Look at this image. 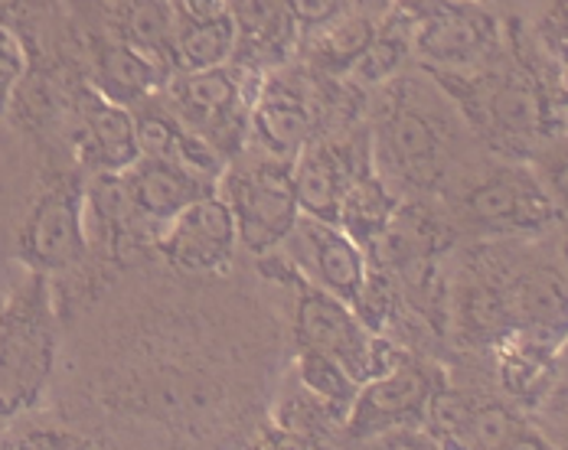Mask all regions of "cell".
I'll return each mask as SVG.
<instances>
[{"instance_id":"6da1fadb","label":"cell","mask_w":568,"mask_h":450,"mask_svg":"<svg viewBox=\"0 0 568 450\" xmlns=\"http://www.w3.org/2000/svg\"><path fill=\"white\" fill-rule=\"evenodd\" d=\"M57 362V324L47 278L33 275L0 310V418L37 405Z\"/></svg>"},{"instance_id":"7a4b0ae2","label":"cell","mask_w":568,"mask_h":450,"mask_svg":"<svg viewBox=\"0 0 568 450\" xmlns=\"http://www.w3.org/2000/svg\"><path fill=\"white\" fill-rule=\"evenodd\" d=\"M245 75L248 69L235 62L196 72H171L158 95L164 112L190 137H196L213 154L229 161L232 154L242 151L248 134L255 92H245Z\"/></svg>"},{"instance_id":"3957f363","label":"cell","mask_w":568,"mask_h":450,"mask_svg":"<svg viewBox=\"0 0 568 450\" xmlns=\"http://www.w3.org/2000/svg\"><path fill=\"white\" fill-rule=\"evenodd\" d=\"M297 284V342L341 362L346 376L359 386L396 366V352L376 330H369L349 304L324 287L294 275Z\"/></svg>"},{"instance_id":"277c9868","label":"cell","mask_w":568,"mask_h":450,"mask_svg":"<svg viewBox=\"0 0 568 450\" xmlns=\"http://www.w3.org/2000/svg\"><path fill=\"white\" fill-rule=\"evenodd\" d=\"M223 200L235 219L239 245L252 255H268L284 245L301 206L291 186V164L284 161H255L248 167H229L220 173Z\"/></svg>"},{"instance_id":"5b68a950","label":"cell","mask_w":568,"mask_h":450,"mask_svg":"<svg viewBox=\"0 0 568 450\" xmlns=\"http://www.w3.org/2000/svg\"><path fill=\"white\" fill-rule=\"evenodd\" d=\"M161 255L183 275H213L226 272L239 235L226 200L213 190L193 203H186L176 216L161 225L158 235Z\"/></svg>"},{"instance_id":"8992f818","label":"cell","mask_w":568,"mask_h":450,"mask_svg":"<svg viewBox=\"0 0 568 450\" xmlns=\"http://www.w3.org/2000/svg\"><path fill=\"white\" fill-rule=\"evenodd\" d=\"M291 245V258L301 268L297 275L311 284L324 287L343 304H356L363 284L369 278L363 245L343 228L341 223H324L314 216H301L291 235L284 238Z\"/></svg>"},{"instance_id":"52a82bcc","label":"cell","mask_w":568,"mask_h":450,"mask_svg":"<svg viewBox=\"0 0 568 450\" xmlns=\"http://www.w3.org/2000/svg\"><path fill=\"white\" fill-rule=\"evenodd\" d=\"M85 196L75 183L43 193L20 232V258L37 275L65 272L85 258Z\"/></svg>"},{"instance_id":"ba28073f","label":"cell","mask_w":568,"mask_h":450,"mask_svg":"<svg viewBox=\"0 0 568 450\" xmlns=\"http://www.w3.org/2000/svg\"><path fill=\"white\" fill-rule=\"evenodd\" d=\"M470 112L477 124L500 144H532L549 127L546 95L526 72H490L470 82Z\"/></svg>"},{"instance_id":"9c48e42d","label":"cell","mask_w":568,"mask_h":450,"mask_svg":"<svg viewBox=\"0 0 568 450\" xmlns=\"http://www.w3.org/2000/svg\"><path fill=\"white\" fill-rule=\"evenodd\" d=\"M435 395L432 376L418 366H393L366 382L353 395L346 408V434L373 438L379 431H396L408 421L425 418V408Z\"/></svg>"},{"instance_id":"30bf717a","label":"cell","mask_w":568,"mask_h":450,"mask_svg":"<svg viewBox=\"0 0 568 450\" xmlns=\"http://www.w3.org/2000/svg\"><path fill=\"white\" fill-rule=\"evenodd\" d=\"M415 47L432 65L464 75L490 59L497 47V23L480 7L445 3L422 20L415 30Z\"/></svg>"},{"instance_id":"8fae6325","label":"cell","mask_w":568,"mask_h":450,"mask_svg":"<svg viewBox=\"0 0 568 450\" xmlns=\"http://www.w3.org/2000/svg\"><path fill=\"white\" fill-rule=\"evenodd\" d=\"M226 13L235 27V65L272 69L294 53L301 17L291 0H226Z\"/></svg>"},{"instance_id":"7c38bea8","label":"cell","mask_w":568,"mask_h":450,"mask_svg":"<svg viewBox=\"0 0 568 450\" xmlns=\"http://www.w3.org/2000/svg\"><path fill=\"white\" fill-rule=\"evenodd\" d=\"M121 180L128 186V196L138 216L148 225H164L186 203L216 190V180L183 164H173V161H158V157H138L121 173Z\"/></svg>"},{"instance_id":"4fadbf2b","label":"cell","mask_w":568,"mask_h":450,"mask_svg":"<svg viewBox=\"0 0 568 450\" xmlns=\"http://www.w3.org/2000/svg\"><path fill=\"white\" fill-rule=\"evenodd\" d=\"M467 216L477 225L500 232H526L552 223L556 209L546 193L523 173H497L470 190L464 203Z\"/></svg>"},{"instance_id":"5bb4252c","label":"cell","mask_w":568,"mask_h":450,"mask_svg":"<svg viewBox=\"0 0 568 450\" xmlns=\"http://www.w3.org/2000/svg\"><path fill=\"white\" fill-rule=\"evenodd\" d=\"M248 127L258 134L268 157L291 164L297 157V151L307 141H314L317 117L301 92H294L284 82H265L252 99Z\"/></svg>"},{"instance_id":"9a60e30c","label":"cell","mask_w":568,"mask_h":450,"mask_svg":"<svg viewBox=\"0 0 568 450\" xmlns=\"http://www.w3.org/2000/svg\"><path fill=\"white\" fill-rule=\"evenodd\" d=\"M379 154L405 180L428 183L442 170L445 137L435 117L412 105H393L379 124Z\"/></svg>"},{"instance_id":"2e32d148","label":"cell","mask_w":568,"mask_h":450,"mask_svg":"<svg viewBox=\"0 0 568 450\" xmlns=\"http://www.w3.org/2000/svg\"><path fill=\"white\" fill-rule=\"evenodd\" d=\"M349 183H353V173L331 144L307 141L291 161V186H294L301 216L341 223L343 193Z\"/></svg>"},{"instance_id":"e0dca14e","label":"cell","mask_w":568,"mask_h":450,"mask_svg":"<svg viewBox=\"0 0 568 450\" xmlns=\"http://www.w3.org/2000/svg\"><path fill=\"white\" fill-rule=\"evenodd\" d=\"M82 164L95 173H124L138 157V124L128 105L109 102L105 95H92L82 124Z\"/></svg>"},{"instance_id":"ac0fdd59","label":"cell","mask_w":568,"mask_h":450,"mask_svg":"<svg viewBox=\"0 0 568 450\" xmlns=\"http://www.w3.org/2000/svg\"><path fill=\"white\" fill-rule=\"evenodd\" d=\"M168 75H171L168 62L148 57L144 50H138L124 40L105 43L95 59V92L105 95L109 102L128 105V109L154 99L164 89Z\"/></svg>"},{"instance_id":"d6986e66","label":"cell","mask_w":568,"mask_h":450,"mask_svg":"<svg viewBox=\"0 0 568 450\" xmlns=\"http://www.w3.org/2000/svg\"><path fill=\"white\" fill-rule=\"evenodd\" d=\"M235 53V27L229 13L186 23L173 20V43H171V69L176 72H196V69H213L226 65Z\"/></svg>"},{"instance_id":"ffe728a7","label":"cell","mask_w":568,"mask_h":450,"mask_svg":"<svg viewBox=\"0 0 568 450\" xmlns=\"http://www.w3.org/2000/svg\"><path fill=\"white\" fill-rule=\"evenodd\" d=\"M118 40L171 65V0H121L118 3Z\"/></svg>"},{"instance_id":"44dd1931","label":"cell","mask_w":568,"mask_h":450,"mask_svg":"<svg viewBox=\"0 0 568 450\" xmlns=\"http://www.w3.org/2000/svg\"><path fill=\"white\" fill-rule=\"evenodd\" d=\"M297 372H301V382L311 389L314 398H321L331 411L346 415L353 395H356V382L346 376L341 362H334L331 356L324 352H314V349H301L297 356Z\"/></svg>"},{"instance_id":"7402d4cb","label":"cell","mask_w":568,"mask_h":450,"mask_svg":"<svg viewBox=\"0 0 568 450\" xmlns=\"http://www.w3.org/2000/svg\"><path fill=\"white\" fill-rule=\"evenodd\" d=\"M331 20V17H327ZM376 40V30L363 17H341L324 27V37L317 40V53L327 59V65H353Z\"/></svg>"},{"instance_id":"603a6c76","label":"cell","mask_w":568,"mask_h":450,"mask_svg":"<svg viewBox=\"0 0 568 450\" xmlns=\"http://www.w3.org/2000/svg\"><path fill=\"white\" fill-rule=\"evenodd\" d=\"M20 75H23V50H20V43L13 40V33H7V30L0 27V114L7 109L10 92L17 89Z\"/></svg>"},{"instance_id":"cb8c5ba5","label":"cell","mask_w":568,"mask_h":450,"mask_svg":"<svg viewBox=\"0 0 568 450\" xmlns=\"http://www.w3.org/2000/svg\"><path fill=\"white\" fill-rule=\"evenodd\" d=\"M10 448H33V450H62V448H89V438L72 434L69 428H33L20 438L7 441Z\"/></svg>"},{"instance_id":"d4e9b609","label":"cell","mask_w":568,"mask_h":450,"mask_svg":"<svg viewBox=\"0 0 568 450\" xmlns=\"http://www.w3.org/2000/svg\"><path fill=\"white\" fill-rule=\"evenodd\" d=\"M17 7H20V0H0V13H10Z\"/></svg>"}]
</instances>
